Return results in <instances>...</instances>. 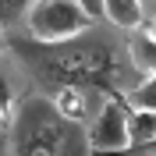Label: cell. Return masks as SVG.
<instances>
[{"instance_id":"cell-1","label":"cell","mask_w":156,"mask_h":156,"mask_svg":"<svg viewBox=\"0 0 156 156\" xmlns=\"http://www.w3.org/2000/svg\"><path fill=\"white\" fill-rule=\"evenodd\" d=\"M11 156H92L85 128L60 117L53 103L29 99L11 121Z\"/></svg>"},{"instance_id":"cell-2","label":"cell","mask_w":156,"mask_h":156,"mask_svg":"<svg viewBox=\"0 0 156 156\" xmlns=\"http://www.w3.org/2000/svg\"><path fill=\"white\" fill-rule=\"evenodd\" d=\"M39 75L46 82H57L60 89L92 85V89H103V92L121 89V64L103 39L89 43V46H68V43L43 46L39 43Z\"/></svg>"},{"instance_id":"cell-3","label":"cell","mask_w":156,"mask_h":156,"mask_svg":"<svg viewBox=\"0 0 156 156\" xmlns=\"http://www.w3.org/2000/svg\"><path fill=\"white\" fill-rule=\"evenodd\" d=\"M25 29L36 43L53 46V43H71L82 32H89L92 18L78 0H32L25 11Z\"/></svg>"},{"instance_id":"cell-4","label":"cell","mask_w":156,"mask_h":156,"mask_svg":"<svg viewBox=\"0 0 156 156\" xmlns=\"http://www.w3.org/2000/svg\"><path fill=\"white\" fill-rule=\"evenodd\" d=\"M92 153H117L128 146V110L121 99H107L92 128L85 131Z\"/></svg>"},{"instance_id":"cell-5","label":"cell","mask_w":156,"mask_h":156,"mask_svg":"<svg viewBox=\"0 0 156 156\" xmlns=\"http://www.w3.org/2000/svg\"><path fill=\"white\" fill-rule=\"evenodd\" d=\"M99 11H103V18L110 25L124 32H135L146 25V7H142V0H99Z\"/></svg>"},{"instance_id":"cell-6","label":"cell","mask_w":156,"mask_h":156,"mask_svg":"<svg viewBox=\"0 0 156 156\" xmlns=\"http://www.w3.org/2000/svg\"><path fill=\"white\" fill-rule=\"evenodd\" d=\"M124 50H128V64H131L142 78L156 75V39L149 36V29H135Z\"/></svg>"},{"instance_id":"cell-7","label":"cell","mask_w":156,"mask_h":156,"mask_svg":"<svg viewBox=\"0 0 156 156\" xmlns=\"http://www.w3.org/2000/svg\"><path fill=\"white\" fill-rule=\"evenodd\" d=\"M53 107H57V114L60 117H68V121H75V124H82L85 121V114H89V103H85V92L82 89H75V85H64L53 96Z\"/></svg>"},{"instance_id":"cell-8","label":"cell","mask_w":156,"mask_h":156,"mask_svg":"<svg viewBox=\"0 0 156 156\" xmlns=\"http://www.w3.org/2000/svg\"><path fill=\"white\" fill-rule=\"evenodd\" d=\"M153 138H156V110L131 107V114H128V146L153 142Z\"/></svg>"},{"instance_id":"cell-9","label":"cell","mask_w":156,"mask_h":156,"mask_svg":"<svg viewBox=\"0 0 156 156\" xmlns=\"http://www.w3.org/2000/svg\"><path fill=\"white\" fill-rule=\"evenodd\" d=\"M128 103L131 107H142V110H156V75L146 78L142 85L128 89Z\"/></svg>"},{"instance_id":"cell-10","label":"cell","mask_w":156,"mask_h":156,"mask_svg":"<svg viewBox=\"0 0 156 156\" xmlns=\"http://www.w3.org/2000/svg\"><path fill=\"white\" fill-rule=\"evenodd\" d=\"M32 0H0V29L4 25H11L14 18H21L25 11H29Z\"/></svg>"},{"instance_id":"cell-11","label":"cell","mask_w":156,"mask_h":156,"mask_svg":"<svg viewBox=\"0 0 156 156\" xmlns=\"http://www.w3.org/2000/svg\"><path fill=\"white\" fill-rule=\"evenodd\" d=\"M78 4L85 7V14H89V18H96V14H99V0H78Z\"/></svg>"},{"instance_id":"cell-12","label":"cell","mask_w":156,"mask_h":156,"mask_svg":"<svg viewBox=\"0 0 156 156\" xmlns=\"http://www.w3.org/2000/svg\"><path fill=\"white\" fill-rule=\"evenodd\" d=\"M149 36L156 39V14H153V21H149Z\"/></svg>"}]
</instances>
